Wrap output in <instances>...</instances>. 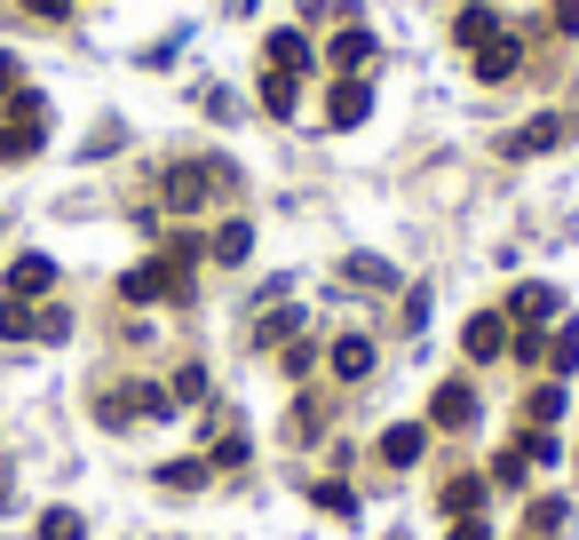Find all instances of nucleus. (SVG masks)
<instances>
[{"label": "nucleus", "instance_id": "obj_8", "mask_svg": "<svg viewBox=\"0 0 579 540\" xmlns=\"http://www.w3.org/2000/svg\"><path fill=\"white\" fill-rule=\"evenodd\" d=\"M453 41H461V48H485V41H500V9H485V0H468V9L453 16Z\"/></svg>", "mask_w": 579, "mask_h": 540}, {"label": "nucleus", "instance_id": "obj_7", "mask_svg": "<svg viewBox=\"0 0 579 540\" xmlns=\"http://www.w3.org/2000/svg\"><path fill=\"white\" fill-rule=\"evenodd\" d=\"M421 453H429V421H397V429L382 437V461H389V469H413Z\"/></svg>", "mask_w": 579, "mask_h": 540}, {"label": "nucleus", "instance_id": "obj_5", "mask_svg": "<svg viewBox=\"0 0 579 540\" xmlns=\"http://www.w3.org/2000/svg\"><path fill=\"white\" fill-rule=\"evenodd\" d=\"M56 286V262L48 255H16L9 262V302H32V294H48Z\"/></svg>", "mask_w": 579, "mask_h": 540}, {"label": "nucleus", "instance_id": "obj_17", "mask_svg": "<svg viewBox=\"0 0 579 540\" xmlns=\"http://www.w3.org/2000/svg\"><path fill=\"white\" fill-rule=\"evenodd\" d=\"M445 509L453 517H476V509H485V477H453L445 485Z\"/></svg>", "mask_w": 579, "mask_h": 540}, {"label": "nucleus", "instance_id": "obj_30", "mask_svg": "<svg viewBox=\"0 0 579 540\" xmlns=\"http://www.w3.org/2000/svg\"><path fill=\"white\" fill-rule=\"evenodd\" d=\"M175 397L191 405V397H207V374H198V365H183V374H175Z\"/></svg>", "mask_w": 579, "mask_h": 540}, {"label": "nucleus", "instance_id": "obj_16", "mask_svg": "<svg viewBox=\"0 0 579 540\" xmlns=\"http://www.w3.org/2000/svg\"><path fill=\"white\" fill-rule=\"evenodd\" d=\"M41 151V120H9L0 127V159H32Z\"/></svg>", "mask_w": 579, "mask_h": 540}, {"label": "nucleus", "instance_id": "obj_11", "mask_svg": "<svg viewBox=\"0 0 579 540\" xmlns=\"http://www.w3.org/2000/svg\"><path fill=\"white\" fill-rule=\"evenodd\" d=\"M326 358H333V382H365L373 374V342H365V334H342Z\"/></svg>", "mask_w": 579, "mask_h": 540}, {"label": "nucleus", "instance_id": "obj_18", "mask_svg": "<svg viewBox=\"0 0 579 540\" xmlns=\"http://www.w3.org/2000/svg\"><path fill=\"white\" fill-rule=\"evenodd\" d=\"M310 500H318L326 517H342V525L357 517V493H350V485H310Z\"/></svg>", "mask_w": 579, "mask_h": 540}, {"label": "nucleus", "instance_id": "obj_21", "mask_svg": "<svg viewBox=\"0 0 579 540\" xmlns=\"http://www.w3.org/2000/svg\"><path fill=\"white\" fill-rule=\"evenodd\" d=\"M41 540H88L80 509H48V517H41Z\"/></svg>", "mask_w": 579, "mask_h": 540}, {"label": "nucleus", "instance_id": "obj_19", "mask_svg": "<svg viewBox=\"0 0 579 540\" xmlns=\"http://www.w3.org/2000/svg\"><path fill=\"white\" fill-rule=\"evenodd\" d=\"M159 485H167V493H191V485H207V461H167V469H159Z\"/></svg>", "mask_w": 579, "mask_h": 540}, {"label": "nucleus", "instance_id": "obj_27", "mask_svg": "<svg viewBox=\"0 0 579 540\" xmlns=\"http://www.w3.org/2000/svg\"><path fill=\"white\" fill-rule=\"evenodd\" d=\"M556 525H564V500H540V509L524 517V532H556Z\"/></svg>", "mask_w": 579, "mask_h": 540}, {"label": "nucleus", "instance_id": "obj_10", "mask_svg": "<svg viewBox=\"0 0 579 540\" xmlns=\"http://www.w3.org/2000/svg\"><path fill=\"white\" fill-rule=\"evenodd\" d=\"M556 286H516V294H508V318H516V326H548L556 318Z\"/></svg>", "mask_w": 579, "mask_h": 540}, {"label": "nucleus", "instance_id": "obj_2", "mask_svg": "<svg viewBox=\"0 0 579 540\" xmlns=\"http://www.w3.org/2000/svg\"><path fill=\"white\" fill-rule=\"evenodd\" d=\"M183 286H191V262L159 255V262H144V270H127V279H120V302H167V294H183Z\"/></svg>", "mask_w": 579, "mask_h": 540}, {"label": "nucleus", "instance_id": "obj_13", "mask_svg": "<svg viewBox=\"0 0 579 540\" xmlns=\"http://www.w3.org/2000/svg\"><path fill=\"white\" fill-rule=\"evenodd\" d=\"M556 144H564V120H524L516 135H508V151H516V159L524 151H556Z\"/></svg>", "mask_w": 579, "mask_h": 540}, {"label": "nucleus", "instance_id": "obj_15", "mask_svg": "<svg viewBox=\"0 0 579 540\" xmlns=\"http://www.w3.org/2000/svg\"><path fill=\"white\" fill-rule=\"evenodd\" d=\"M207 255H215V262H247V255H254V223H223Z\"/></svg>", "mask_w": 579, "mask_h": 540}, {"label": "nucleus", "instance_id": "obj_23", "mask_svg": "<svg viewBox=\"0 0 579 540\" xmlns=\"http://www.w3.org/2000/svg\"><path fill=\"white\" fill-rule=\"evenodd\" d=\"M556 414H564V390H556V382H548V390H532V397H524V421H540V429H548Z\"/></svg>", "mask_w": 579, "mask_h": 540}, {"label": "nucleus", "instance_id": "obj_31", "mask_svg": "<svg viewBox=\"0 0 579 540\" xmlns=\"http://www.w3.org/2000/svg\"><path fill=\"white\" fill-rule=\"evenodd\" d=\"M32 16H72V0H24Z\"/></svg>", "mask_w": 579, "mask_h": 540}, {"label": "nucleus", "instance_id": "obj_28", "mask_svg": "<svg viewBox=\"0 0 579 540\" xmlns=\"http://www.w3.org/2000/svg\"><path fill=\"white\" fill-rule=\"evenodd\" d=\"M238 461H247V437H223V446L207 453V469H238Z\"/></svg>", "mask_w": 579, "mask_h": 540}, {"label": "nucleus", "instance_id": "obj_22", "mask_svg": "<svg viewBox=\"0 0 579 540\" xmlns=\"http://www.w3.org/2000/svg\"><path fill=\"white\" fill-rule=\"evenodd\" d=\"M350 279H357V286H397V270H389L382 255H350Z\"/></svg>", "mask_w": 579, "mask_h": 540}, {"label": "nucleus", "instance_id": "obj_34", "mask_svg": "<svg viewBox=\"0 0 579 540\" xmlns=\"http://www.w3.org/2000/svg\"><path fill=\"white\" fill-rule=\"evenodd\" d=\"M0 500H9V469H0Z\"/></svg>", "mask_w": 579, "mask_h": 540}, {"label": "nucleus", "instance_id": "obj_24", "mask_svg": "<svg viewBox=\"0 0 579 540\" xmlns=\"http://www.w3.org/2000/svg\"><path fill=\"white\" fill-rule=\"evenodd\" d=\"M262 104L286 120V112H294V80H286V72H262Z\"/></svg>", "mask_w": 579, "mask_h": 540}, {"label": "nucleus", "instance_id": "obj_12", "mask_svg": "<svg viewBox=\"0 0 579 540\" xmlns=\"http://www.w3.org/2000/svg\"><path fill=\"white\" fill-rule=\"evenodd\" d=\"M270 72L302 80V72H310V41H302V32H270Z\"/></svg>", "mask_w": 579, "mask_h": 540}, {"label": "nucleus", "instance_id": "obj_32", "mask_svg": "<svg viewBox=\"0 0 579 540\" xmlns=\"http://www.w3.org/2000/svg\"><path fill=\"white\" fill-rule=\"evenodd\" d=\"M556 24H564V32H579V0H556Z\"/></svg>", "mask_w": 579, "mask_h": 540}, {"label": "nucleus", "instance_id": "obj_3", "mask_svg": "<svg viewBox=\"0 0 579 540\" xmlns=\"http://www.w3.org/2000/svg\"><path fill=\"white\" fill-rule=\"evenodd\" d=\"M508 342H516V334H508V318L500 311H485V318H468V334H461V350L485 365V358H508Z\"/></svg>", "mask_w": 579, "mask_h": 540}, {"label": "nucleus", "instance_id": "obj_26", "mask_svg": "<svg viewBox=\"0 0 579 540\" xmlns=\"http://www.w3.org/2000/svg\"><path fill=\"white\" fill-rule=\"evenodd\" d=\"M548 358H556V374H571V365H579V326H564V334H556Z\"/></svg>", "mask_w": 579, "mask_h": 540}, {"label": "nucleus", "instance_id": "obj_9", "mask_svg": "<svg viewBox=\"0 0 579 540\" xmlns=\"http://www.w3.org/2000/svg\"><path fill=\"white\" fill-rule=\"evenodd\" d=\"M516 64H524V48H516V41H485V48H476V80L500 88V80H516Z\"/></svg>", "mask_w": 579, "mask_h": 540}, {"label": "nucleus", "instance_id": "obj_6", "mask_svg": "<svg viewBox=\"0 0 579 540\" xmlns=\"http://www.w3.org/2000/svg\"><path fill=\"white\" fill-rule=\"evenodd\" d=\"M468 421H476V390L468 382H445L436 405H429V429H468Z\"/></svg>", "mask_w": 579, "mask_h": 540}, {"label": "nucleus", "instance_id": "obj_29", "mask_svg": "<svg viewBox=\"0 0 579 540\" xmlns=\"http://www.w3.org/2000/svg\"><path fill=\"white\" fill-rule=\"evenodd\" d=\"M294 326H302V318H294V311H279V318H262V334H254V342H286Z\"/></svg>", "mask_w": 579, "mask_h": 540}, {"label": "nucleus", "instance_id": "obj_20", "mask_svg": "<svg viewBox=\"0 0 579 540\" xmlns=\"http://www.w3.org/2000/svg\"><path fill=\"white\" fill-rule=\"evenodd\" d=\"M32 326H41V318H32L24 302H0V342H32Z\"/></svg>", "mask_w": 579, "mask_h": 540}, {"label": "nucleus", "instance_id": "obj_4", "mask_svg": "<svg viewBox=\"0 0 579 540\" xmlns=\"http://www.w3.org/2000/svg\"><path fill=\"white\" fill-rule=\"evenodd\" d=\"M365 112H373V88H365L357 72H342V80H333V95H326V120H333V127H357Z\"/></svg>", "mask_w": 579, "mask_h": 540}, {"label": "nucleus", "instance_id": "obj_1", "mask_svg": "<svg viewBox=\"0 0 579 540\" xmlns=\"http://www.w3.org/2000/svg\"><path fill=\"white\" fill-rule=\"evenodd\" d=\"M223 183H230V167H223V159H175L159 191H167V207H175V215H198Z\"/></svg>", "mask_w": 579, "mask_h": 540}, {"label": "nucleus", "instance_id": "obj_25", "mask_svg": "<svg viewBox=\"0 0 579 540\" xmlns=\"http://www.w3.org/2000/svg\"><path fill=\"white\" fill-rule=\"evenodd\" d=\"M524 469H532V453H524V446H508V453L492 461V477H500V485H524Z\"/></svg>", "mask_w": 579, "mask_h": 540}, {"label": "nucleus", "instance_id": "obj_33", "mask_svg": "<svg viewBox=\"0 0 579 540\" xmlns=\"http://www.w3.org/2000/svg\"><path fill=\"white\" fill-rule=\"evenodd\" d=\"M453 540H492V532L476 525V517H461V525H453Z\"/></svg>", "mask_w": 579, "mask_h": 540}, {"label": "nucleus", "instance_id": "obj_14", "mask_svg": "<svg viewBox=\"0 0 579 540\" xmlns=\"http://www.w3.org/2000/svg\"><path fill=\"white\" fill-rule=\"evenodd\" d=\"M357 64H373V32L342 24V41H333V72H357Z\"/></svg>", "mask_w": 579, "mask_h": 540}]
</instances>
